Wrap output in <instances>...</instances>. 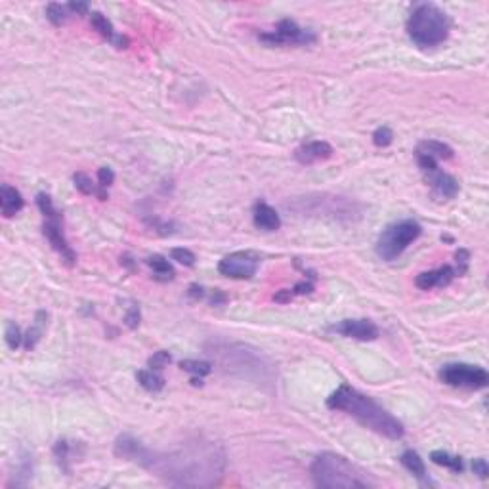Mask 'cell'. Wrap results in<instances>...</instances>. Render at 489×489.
Wrapping results in <instances>:
<instances>
[{
	"label": "cell",
	"mask_w": 489,
	"mask_h": 489,
	"mask_svg": "<svg viewBox=\"0 0 489 489\" xmlns=\"http://www.w3.org/2000/svg\"><path fill=\"white\" fill-rule=\"evenodd\" d=\"M23 205H25V201H23L21 193H19L16 187H12L8 183H4V185L0 187V210H2V216H4V218L16 216L19 210L23 209Z\"/></svg>",
	"instance_id": "ac0fdd59"
},
{
	"label": "cell",
	"mask_w": 489,
	"mask_h": 489,
	"mask_svg": "<svg viewBox=\"0 0 489 489\" xmlns=\"http://www.w3.org/2000/svg\"><path fill=\"white\" fill-rule=\"evenodd\" d=\"M422 174L427 178V183L430 185L434 197H437V199H453V197H457L459 190H461L457 178L447 174L444 170H440L437 166L432 168V170H428V172H422Z\"/></svg>",
	"instance_id": "4fadbf2b"
},
{
	"label": "cell",
	"mask_w": 489,
	"mask_h": 489,
	"mask_svg": "<svg viewBox=\"0 0 489 489\" xmlns=\"http://www.w3.org/2000/svg\"><path fill=\"white\" fill-rule=\"evenodd\" d=\"M170 361H172V356H170L168 352H165V350H159V352H155V354L149 358L148 365L149 369H153V371H163Z\"/></svg>",
	"instance_id": "1f68e13d"
},
{
	"label": "cell",
	"mask_w": 489,
	"mask_h": 489,
	"mask_svg": "<svg viewBox=\"0 0 489 489\" xmlns=\"http://www.w3.org/2000/svg\"><path fill=\"white\" fill-rule=\"evenodd\" d=\"M180 369H183V371H187V373H192L195 378L199 376H207L212 373V363L210 361H195V359H183V361H180Z\"/></svg>",
	"instance_id": "4316f807"
},
{
	"label": "cell",
	"mask_w": 489,
	"mask_h": 489,
	"mask_svg": "<svg viewBox=\"0 0 489 489\" xmlns=\"http://www.w3.org/2000/svg\"><path fill=\"white\" fill-rule=\"evenodd\" d=\"M310 474L317 488L350 489L367 488V480L361 478V472L350 463L346 457L337 453H321L314 459Z\"/></svg>",
	"instance_id": "277c9868"
},
{
	"label": "cell",
	"mask_w": 489,
	"mask_h": 489,
	"mask_svg": "<svg viewBox=\"0 0 489 489\" xmlns=\"http://www.w3.org/2000/svg\"><path fill=\"white\" fill-rule=\"evenodd\" d=\"M392 141L394 132L390 126H378V128L373 132V144H375L376 148H388Z\"/></svg>",
	"instance_id": "f546056e"
},
{
	"label": "cell",
	"mask_w": 489,
	"mask_h": 489,
	"mask_svg": "<svg viewBox=\"0 0 489 489\" xmlns=\"http://www.w3.org/2000/svg\"><path fill=\"white\" fill-rule=\"evenodd\" d=\"M329 331L356 339V341H375L378 339V327L371 319H342L341 323L329 327Z\"/></svg>",
	"instance_id": "7c38bea8"
},
{
	"label": "cell",
	"mask_w": 489,
	"mask_h": 489,
	"mask_svg": "<svg viewBox=\"0 0 489 489\" xmlns=\"http://www.w3.org/2000/svg\"><path fill=\"white\" fill-rule=\"evenodd\" d=\"M124 323H126L128 329H136V327L140 325V308H138V306L132 304L130 308H128V312L124 315Z\"/></svg>",
	"instance_id": "e575fe53"
},
{
	"label": "cell",
	"mask_w": 489,
	"mask_h": 489,
	"mask_svg": "<svg viewBox=\"0 0 489 489\" xmlns=\"http://www.w3.org/2000/svg\"><path fill=\"white\" fill-rule=\"evenodd\" d=\"M210 356L218 359L220 365L224 367V371L236 373L241 376H260L266 378L270 375V363L256 352L249 350V346L243 344H229V346H212L209 348Z\"/></svg>",
	"instance_id": "5b68a950"
},
{
	"label": "cell",
	"mask_w": 489,
	"mask_h": 489,
	"mask_svg": "<svg viewBox=\"0 0 489 489\" xmlns=\"http://www.w3.org/2000/svg\"><path fill=\"white\" fill-rule=\"evenodd\" d=\"M115 455L140 464L174 488H210L216 486L226 470L224 449L210 440H192L168 453L153 451L130 434L115 440Z\"/></svg>",
	"instance_id": "6da1fadb"
},
{
	"label": "cell",
	"mask_w": 489,
	"mask_h": 489,
	"mask_svg": "<svg viewBox=\"0 0 489 489\" xmlns=\"http://www.w3.org/2000/svg\"><path fill=\"white\" fill-rule=\"evenodd\" d=\"M73 182H75V187L79 190L82 195H96L100 201H105L109 197L107 190H102L98 183L92 182V178L84 172H75L73 174Z\"/></svg>",
	"instance_id": "7402d4cb"
},
{
	"label": "cell",
	"mask_w": 489,
	"mask_h": 489,
	"mask_svg": "<svg viewBox=\"0 0 489 489\" xmlns=\"http://www.w3.org/2000/svg\"><path fill=\"white\" fill-rule=\"evenodd\" d=\"M440 380L451 388L481 390L489 385L488 371L480 365L468 363H447L440 369Z\"/></svg>",
	"instance_id": "9c48e42d"
},
{
	"label": "cell",
	"mask_w": 489,
	"mask_h": 489,
	"mask_svg": "<svg viewBox=\"0 0 489 489\" xmlns=\"http://www.w3.org/2000/svg\"><path fill=\"white\" fill-rule=\"evenodd\" d=\"M146 262H148V266L151 268V271H153V280H157V281H172L174 280V275H176L174 268L170 266V262L166 260L165 256L153 254V256H149Z\"/></svg>",
	"instance_id": "603a6c76"
},
{
	"label": "cell",
	"mask_w": 489,
	"mask_h": 489,
	"mask_svg": "<svg viewBox=\"0 0 489 489\" xmlns=\"http://www.w3.org/2000/svg\"><path fill=\"white\" fill-rule=\"evenodd\" d=\"M187 295H190L192 298H195V300H199V298L205 297V288L199 287V285H192L190 291H187Z\"/></svg>",
	"instance_id": "74e56055"
},
{
	"label": "cell",
	"mask_w": 489,
	"mask_h": 489,
	"mask_svg": "<svg viewBox=\"0 0 489 489\" xmlns=\"http://www.w3.org/2000/svg\"><path fill=\"white\" fill-rule=\"evenodd\" d=\"M415 153L420 155H427V157L434 159V161H447V159H453V149L449 148L447 144L437 140H422L415 149Z\"/></svg>",
	"instance_id": "ffe728a7"
},
{
	"label": "cell",
	"mask_w": 489,
	"mask_h": 489,
	"mask_svg": "<svg viewBox=\"0 0 489 489\" xmlns=\"http://www.w3.org/2000/svg\"><path fill=\"white\" fill-rule=\"evenodd\" d=\"M332 153H334V149H332L329 141L315 140L302 144V146L295 151V159H297L300 165H314V163H319V161L331 159Z\"/></svg>",
	"instance_id": "5bb4252c"
},
{
	"label": "cell",
	"mask_w": 489,
	"mask_h": 489,
	"mask_svg": "<svg viewBox=\"0 0 489 489\" xmlns=\"http://www.w3.org/2000/svg\"><path fill=\"white\" fill-rule=\"evenodd\" d=\"M455 277H457V271H455L453 266H442V268H437V270L419 273L417 280H415V285H417L420 291H430V288L436 287H447Z\"/></svg>",
	"instance_id": "9a60e30c"
},
{
	"label": "cell",
	"mask_w": 489,
	"mask_h": 489,
	"mask_svg": "<svg viewBox=\"0 0 489 489\" xmlns=\"http://www.w3.org/2000/svg\"><path fill=\"white\" fill-rule=\"evenodd\" d=\"M113 182H115V172L109 168V166L98 168V185H100L102 190H107Z\"/></svg>",
	"instance_id": "d6a6232c"
},
{
	"label": "cell",
	"mask_w": 489,
	"mask_h": 489,
	"mask_svg": "<svg viewBox=\"0 0 489 489\" xmlns=\"http://www.w3.org/2000/svg\"><path fill=\"white\" fill-rule=\"evenodd\" d=\"M90 25L94 27L98 33L104 36L105 41H109V43L113 44L115 48L122 50V48H126V46H128V38H126V36L119 35V33H115L111 21L105 18L104 14H100V12H92V14H90Z\"/></svg>",
	"instance_id": "e0dca14e"
},
{
	"label": "cell",
	"mask_w": 489,
	"mask_h": 489,
	"mask_svg": "<svg viewBox=\"0 0 489 489\" xmlns=\"http://www.w3.org/2000/svg\"><path fill=\"white\" fill-rule=\"evenodd\" d=\"M69 6L65 4V6H61V4H48L46 6V18H48V21L52 23V25L56 27H61L65 21H67V18H69Z\"/></svg>",
	"instance_id": "83f0119b"
},
{
	"label": "cell",
	"mask_w": 489,
	"mask_h": 489,
	"mask_svg": "<svg viewBox=\"0 0 489 489\" xmlns=\"http://www.w3.org/2000/svg\"><path fill=\"white\" fill-rule=\"evenodd\" d=\"M422 234V227L419 222L415 220H402V222H396L392 226H388L378 236L376 241V254L386 260V262H392L396 260L400 254L409 247L413 241H417Z\"/></svg>",
	"instance_id": "ba28073f"
},
{
	"label": "cell",
	"mask_w": 489,
	"mask_h": 489,
	"mask_svg": "<svg viewBox=\"0 0 489 489\" xmlns=\"http://www.w3.org/2000/svg\"><path fill=\"white\" fill-rule=\"evenodd\" d=\"M254 226L262 231H277L281 227V218L277 210L270 207L266 201H256L253 207Z\"/></svg>",
	"instance_id": "2e32d148"
},
{
	"label": "cell",
	"mask_w": 489,
	"mask_h": 489,
	"mask_svg": "<svg viewBox=\"0 0 489 489\" xmlns=\"http://www.w3.org/2000/svg\"><path fill=\"white\" fill-rule=\"evenodd\" d=\"M136 378L140 383L141 388H146L148 392L157 394L165 388V376L159 375V371H153V369H141L136 373Z\"/></svg>",
	"instance_id": "cb8c5ba5"
},
{
	"label": "cell",
	"mask_w": 489,
	"mask_h": 489,
	"mask_svg": "<svg viewBox=\"0 0 489 489\" xmlns=\"http://www.w3.org/2000/svg\"><path fill=\"white\" fill-rule=\"evenodd\" d=\"M170 258L176 260L178 264H182V266H187V268H192L193 264H195V254H193L190 249H183V247L172 249V251H170Z\"/></svg>",
	"instance_id": "4dcf8cb0"
},
{
	"label": "cell",
	"mask_w": 489,
	"mask_h": 489,
	"mask_svg": "<svg viewBox=\"0 0 489 489\" xmlns=\"http://www.w3.org/2000/svg\"><path fill=\"white\" fill-rule=\"evenodd\" d=\"M4 334H6V344L10 346V350H18L23 344V341H25V337L21 334L19 327L14 321H8Z\"/></svg>",
	"instance_id": "f1b7e54d"
},
{
	"label": "cell",
	"mask_w": 489,
	"mask_h": 489,
	"mask_svg": "<svg viewBox=\"0 0 489 489\" xmlns=\"http://www.w3.org/2000/svg\"><path fill=\"white\" fill-rule=\"evenodd\" d=\"M287 207L308 216H331L334 220H354L359 216L358 203L331 195H308L288 203Z\"/></svg>",
	"instance_id": "52a82bcc"
},
{
	"label": "cell",
	"mask_w": 489,
	"mask_h": 489,
	"mask_svg": "<svg viewBox=\"0 0 489 489\" xmlns=\"http://www.w3.org/2000/svg\"><path fill=\"white\" fill-rule=\"evenodd\" d=\"M472 472L478 476V478H481V480H486L489 476V464H488V461L486 459H474L472 461Z\"/></svg>",
	"instance_id": "d590c367"
},
{
	"label": "cell",
	"mask_w": 489,
	"mask_h": 489,
	"mask_svg": "<svg viewBox=\"0 0 489 489\" xmlns=\"http://www.w3.org/2000/svg\"><path fill=\"white\" fill-rule=\"evenodd\" d=\"M36 205H38V210L43 212L44 216V237L48 239V243L52 244L54 251L60 254L63 264L73 268V266L77 264V253L73 251V247H71V244L67 243V239H65L61 212L54 207L52 197H50L48 193H38V195H36Z\"/></svg>",
	"instance_id": "8992f818"
},
{
	"label": "cell",
	"mask_w": 489,
	"mask_h": 489,
	"mask_svg": "<svg viewBox=\"0 0 489 489\" xmlns=\"http://www.w3.org/2000/svg\"><path fill=\"white\" fill-rule=\"evenodd\" d=\"M430 459H432V463L440 464V466H446V468L457 472V474H461V472L464 470L463 459L446 453V451H440V449H437V451H432V453H430Z\"/></svg>",
	"instance_id": "d4e9b609"
},
{
	"label": "cell",
	"mask_w": 489,
	"mask_h": 489,
	"mask_svg": "<svg viewBox=\"0 0 489 489\" xmlns=\"http://www.w3.org/2000/svg\"><path fill=\"white\" fill-rule=\"evenodd\" d=\"M400 463L407 468V470L419 480L420 486H430L432 481L428 480V474H427V466H424V461L420 459V455L417 453V451H413V449H407V451H403L402 457H400Z\"/></svg>",
	"instance_id": "d6986e66"
},
{
	"label": "cell",
	"mask_w": 489,
	"mask_h": 489,
	"mask_svg": "<svg viewBox=\"0 0 489 489\" xmlns=\"http://www.w3.org/2000/svg\"><path fill=\"white\" fill-rule=\"evenodd\" d=\"M67 6H69L71 12H73V14H77V16H82V14H87L88 12L87 2H69Z\"/></svg>",
	"instance_id": "8d00e7d4"
},
{
	"label": "cell",
	"mask_w": 489,
	"mask_h": 489,
	"mask_svg": "<svg viewBox=\"0 0 489 489\" xmlns=\"http://www.w3.org/2000/svg\"><path fill=\"white\" fill-rule=\"evenodd\" d=\"M455 258H457V268H455V271H457V275H463L464 271L468 270L470 253H468L466 249H459V251H457V254H455Z\"/></svg>",
	"instance_id": "836d02e7"
},
{
	"label": "cell",
	"mask_w": 489,
	"mask_h": 489,
	"mask_svg": "<svg viewBox=\"0 0 489 489\" xmlns=\"http://www.w3.org/2000/svg\"><path fill=\"white\" fill-rule=\"evenodd\" d=\"M451 31V19L444 10L424 2L415 6L407 19V35L411 43L417 44L419 48H432L444 41H447Z\"/></svg>",
	"instance_id": "3957f363"
},
{
	"label": "cell",
	"mask_w": 489,
	"mask_h": 489,
	"mask_svg": "<svg viewBox=\"0 0 489 489\" xmlns=\"http://www.w3.org/2000/svg\"><path fill=\"white\" fill-rule=\"evenodd\" d=\"M46 321H48V314H46L44 310H38L35 315V321L29 327V331H27L25 334V341H23L25 350H33L36 344H38V341L43 339L44 331H46Z\"/></svg>",
	"instance_id": "44dd1931"
},
{
	"label": "cell",
	"mask_w": 489,
	"mask_h": 489,
	"mask_svg": "<svg viewBox=\"0 0 489 489\" xmlns=\"http://www.w3.org/2000/svg\"><path fill=\"white\" fill-rule=\"evenodd\" d=\"M327 407L332 411H344L346 415L358 420L359 424L390 440H400L405 432L402 422L390 415L383 405H378L373 398L358 392L348 385L339 386L327 398Z\"/></svg>",
	"instance_id": "7a4b0ae2"
},
{
	"label": "cell",
	"mask_w": 489,
	"mask_h": 489,
	"mask_svg": "<svg viewBox=\"0 0 489 489\" xmlns=\"http://www.w3.org/2000/svg\"><path fill=\"white\" fill-rule=\"evenodd\" d=\"M73 453V447L69 446L67 440H58L56 446H54V455H56V461L60 464V468L65 474H71V464H69V457Z\"/></svg>",
	"instance_id": "484cf974"
},
{
	"label": "cell",
	"mask_w": 489,
	"mask_h": 489,
	"mask_svg": "<svg viewBox=\"0 0 489 489\" xmlns=\"http://www.w3.org/2000/svg\"><path fill=\"white\" fill-rule=\"evenodd\" d=\"M258 256L253 253H231L224 256L218 264V271L231 280H251L258 270Z\"/></svg>",
	"instance_id": "8fae6325"
},
{
	"label": "cell",
	"mask_w": 489,
	"mask_h": 489,
	"mask_svg": "<svg viewBox=\"0 0 489 489\" xmlns=\"http://www.w3.org/2000/svg\"><path fill=\"white\" fill-rule=\"evenodd\" d=\"M258 41L270 48H275V46H293V44H314L315 35L308 29L298 27L297 21L293 19H283L280 21V25L275 27V31L260 33Z\"/></svg>",
	"instance_id": "30bf717a"
}]
</instances>
